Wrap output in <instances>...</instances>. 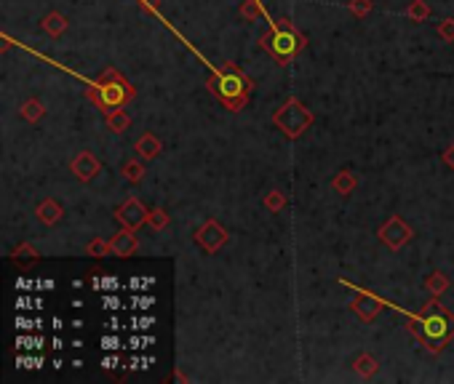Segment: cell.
I'll return each instance as SVG.
<instances>
[{
    "instance_id": "cell-1",
    "label": "cell",
    "mask_w": 454,
    "mask_h": 384,
    "mask_svg": "<svg viewBox=\"0 0 454 384\" xmlns=\"http://www.w3.org/2000/svg\"><path fill=\"white\" fill-rule=\"evenodd\" d=\"M297 48H299V43H297V38H294L291 32H275V35H273V41H270V51H273L278 59H286V57H291Z\"/></svg>"
},
{
    "instance_id": "cell-2",
    "label": "cell",
    "mask_w": 454,
    "mask_h": 384,
    "mask_svg": "<svg viewBox=\"0 0 454 384\" xmlns=\"http://www.w3.org/2000/svg\"><path fill=\"white\" fill-rule=\"evenodd\" d=\"M446 331H449V321L441 318V315H431V318L425 321V334H428L431 339H444Z\"/></svg>"
},
{
    "instance_id": "cell-3",
    "label": "cell",
    "mask_w": 454,
    "mask_h": 384,
    "mask_svg": "<svg viewBox=\"0 0 454 384\" xmlns=\"http://www.w3.org/2000/svg\"><path fill=\"white\" fill-rule=\"evenodd\" d=\"M219 88H222V97L227 101H233V94H244V83H241V78H235V75H225L219 81Z\"/></svg>"
},
{
    "instance_id": "cell-4",
    "label": "cell",
    "mask_w": 454,
    "mask_h": 384,
    "mask_svg": "<svg viewBox=\"0 0 454 384\" xmlns=\"http://www.w3.org/2000/svg\"><path fill=\"white\" fill-rule=\"evenodd\" d=\"M121 219H124V222H128L131 227H137V224H142V219H145V211H142L137 203L131 201L128 205H124V208H121Z\"/></svg>"
},
{
    "instance_id": "cell-5",
    "label": "cell",
    "mask_w": 454,
    "mask_h": 384,
    "mask_svg": "<svg viewBox=\"0 0 454 384\" xmlns=\"http://www.w3.org/2000/svg\"><path fill=\"white\" fill-rule=\"evenodd\" d=\"M102 347L104 350H115V347H118V339H115V336H104Z\"/></svg>"
},
{
    "instance_id": "cell-6",
    "label": "cell",
    "mask_w": 454,
    "mask_h": 384,
    "mask_svg": "<svg viewBox=\"0 0 454 384\" xmlns=\"http://www.w3.org/2000/svg\"><path fill=\"white\" fill-rule=\"evenodd\" d=\"M99 285H102V288H107V291H115V288H118V281H115V278H104Z\"/></svg>"
},
{
    "instance_id": "cell-7",
    "label": "cell",
    "mask_w": 454,
    "mask_h": 384,
    "mask_svg": "<svg viewBox=\"0 0 454 384\" xmlns=\"http://www.w3.org/2000/svg\"><path fill=\"white\" fill-rule=\"evenodd\" d=\"M104 307L115 310V307H121V302H118V296H107V299H104Z\"/></svg>"
},
{
    "instance_id": "cell-8",
    "label": "cell",
    "mask_w": 454,
    "mask_h": 384,
    "mask_svg": "<svg viewBox=\"0 0 454 384\" xmlns=\"http://www.w3.org/2000/svg\"><path fill=\"white\" fill-rule=\"evenodd\" d=\"M134 302L139 304V307H152V302H155V299H152V296H142V299H134Z\"/></svg>"
},
{
    "instance_id": "cell-9",
    "label": "cell",
    "mask_w": 454,
    "mask_h": 384,
    "mask_svg": "<svg viewBox=\"0 0 454 384\" xmlns=\"http://www.w3.org/2000/svg\"><path fill=\"white\" fill-rule=\"evenodd\" d=\"M137 325H139V328H147V325H152V315H150V318H139V321H137Z\"/></svg>"
},
{
    "instance_id": "cell-10",
    "label": "cell",
    "mask_w": 454,
    "mask_h": 384,
    "mask_svg": "<svg viewBox=\"0 0 454 384\" xmlns=\"http://www.w3.org/2000/svg\"><path fill=\"white\" fill-rule=\"evenodd\" d=\"M102 365H104V368H115V358H104Z\"/></svg>"
},
{
    "instance_id": "cell-11",
    "label": "cell",
    "mask_w": 454,
    "mask_h": 384,
    "mask_svg": "<svg viewBox=\"0 0 454 384\" xmlns=\"http://www.w3.org/2000/svg\"><path fill=\"white\" fill-rule=\"evenodd\" d=\"M17 307H19V310H27V307H30V299H24V296H21L19 304H17Z\"/></svg>"
}]
</instances>
